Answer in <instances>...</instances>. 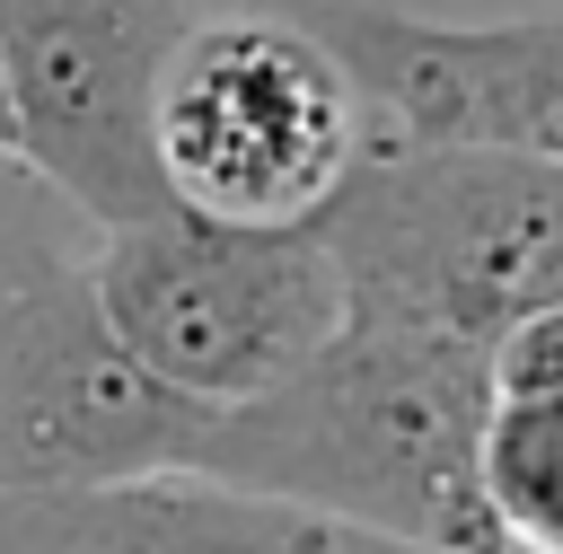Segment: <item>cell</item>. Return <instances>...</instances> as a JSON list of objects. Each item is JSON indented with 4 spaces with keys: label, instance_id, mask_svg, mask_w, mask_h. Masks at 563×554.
<instances>
[{
    "label": "cell",
    "instance_id": "obj_1",
    "mask_svg": "<svg viewBox=\"0 0 563 554\" xmlns=\"http://www.w3.org/2000/svg\"><path fill=\"white\" fill-rule=\"evenodd\" d=\"M493 343L413 317H343L290 378L211 413L194 475L352 519L422 554H510L484 510Z\"/></svg>",
    "mask_w": 563,
    "mask_h": 554
},
{
    "label": "cell",
    "instance_id": "obj_2",
    "mask_svg": "<svg viewBox=\"0 0 563 554\" xmlns=\"http://www.w3.org/2000/svg\"><path fill=\"white\" fill-rule=\"evenodd\" d=\"M352 317H413L501 343L563 299V158L528 149H396L308 211Z\"/></svg>",
    "mask_w": 563,
    "mask_h": 554
},
{
    "label": "cell",
    "instance_id": "obj_3",
    "mask_svg": "<svg viewBox=\"0 0 563 554\" xmlns=\"http://www.w3.org/2000/svg\"><path fill=\"white\" fill-rule=\"evenodd\" d=\"M88 290L106 325L211 413L290 378L352 317L317 220H220L194 202L106 229L88 246Z\"/></svg>",
    "mask_w": 563,
    "mask_h": 554
},
{
    "label": "cell",
    "instance_id": "obj_4",
    "mask_svg": "<svg viewBox=\"0 0 563 554\" xmlns=\"http://www.w3.org/2000/svg\"><path fill=\"white\" fill-rule=\"evenodd\" d=\"M176 202L220 220H308L361 158V106L299 18H194L158 79Z\"/></svg>",
    "mask_w": 563,
    "mask_h": 554
},
{
    "label": "cell",
    "instance_id": "obj_5",
    "mask_svg": "<svg viewBox=\"0 0 563 554\" xmlns=\"http://www.w3.org/2000/svg\"><path fill=\"white\" fill-rule=\"evenodd\" d=\"M185 26V0H0L18 158L97 237L176 202L158 158V79Z\"/></svg>",
    "mask_w": 563,
    "mask_h": 554
},
{
    "label": "cell",
    "instance_id": "obj_6",
    "mask_svg": "<svg viewBox=\"0 0 563 554\" xmlns=\"http://www.w3.org/2000/svg\"><path fill=\"white\" fill-rule=\"evenodd\" d=\"M211 440V405L167 387L97 308L88 255L0 308V492H97L176 475Z\"/></svg>",
    "mask_w": 563,
    "mask_h": 554
},
{
    "label": "cell",
    "instance_id": "obj_7",
    "mask_svg": "<svg viewBox=\"0 0 563 554\" xmlns=\"http://www.w3.org/2000/svg\"><path fill=\"white\" fill-rule=\"evenodd\" d=\"M299 26L352 79L361 158H396V149L563 158V18L440 26L378 0H308Z\"/></svg>",
    "mask_w": 563,
    "mask_h": 554
},
{
    "label": "cell",
    "instance_id": "obj_8",
    "mask_svg": "<svg viewBox=\"0 0 563 554\" xmlns=\"http://www.w3.org/2000/svg\"><path fill=\"white\" fill-rule=\"evenodd\" d=\"M0 554H422V545L176 466L97 492H0Z\"/></svg>",
    "mask_w": 563,
    "mask_h": 554
},
{
    "label": "cell",
    "instance_id": "obj_9",
    "mask_svg": "<svg viewBox=\"0 0 563 554\" xmlns=\"http://www.w3.org/2000/svg\"><path fill=\"white\" fill-rule=\"evenodd\" d=\"M484 510L510 536V554H563V387L554 396H501L484 413Z\"/></svg>",
    "mask_w": 563,
    "mask_h": 554
},
{
    "label": "cell",
    "instance_id": "obj_10",
    "mask_svg": "<svg viewBox=\"0 0 563 554\" xmlns=\"http://www.w3.org/2000/svg\"><path fill=\"white\" fill-rule=\"evenodd\" d=\"M88 237H97V229H88L26 158H0V308H9L26 281H44L53 264H79Z\"/></svg>",
    "mask_w": 563,
    "mask_h": 554
},
{
    "label": "cell",
    "instance_id": "obj_11",
    "mask_svg": "<svg viewBox=\"0 0 563 554\" xmlns=\"http://www.w3.org/2000/svg\"><path fill=\"white\" fill-rule=\"evenodd\" d=\"M493 387L501 396H554L563 387V299L519 317L501 343H493Z\"/></svg>",
    "mask_w": 563,
    "mask_h": 554
},
{
    "label": "cell",
    "instance_id": "obj_12",
    "mask_svg": "<svg viewBox=\"0 0 563 554\" xmlns=\"http://www.w3.org/2000/svg\"><path fill=\"white\" fill-rule=\"evenodd\" d=\"M0 158H18V123H9V88H0Z\"/></svg>",
    "mask_w": 563,
    "mask_h": 554
}]
</instances>
